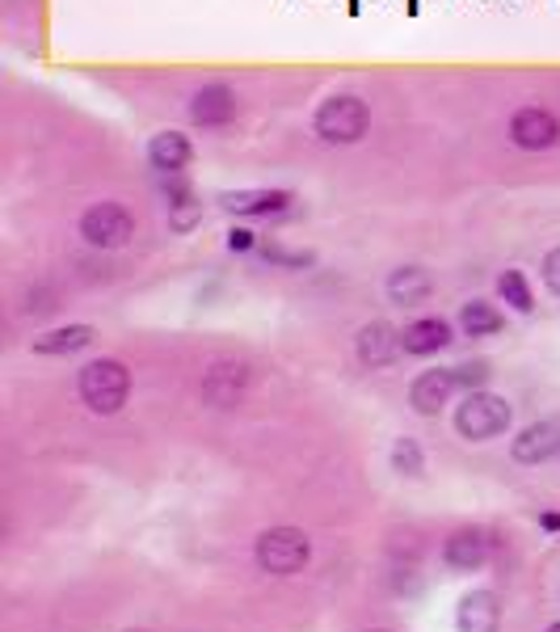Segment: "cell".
Instances as JSON below:
<instances>
[{
	"label": "cell",
	"instance_id": "obj_1",
	"mask_svg": "<svg viewBox=\"0 0 560 632\" xmlns=\"http://www.w3.org/2000/svg\"><path fill=\"white\" fill-rule=\"evenodd\" d=\"M372 131V106L358 94H329L312 110V135L329 148H350Z\"/></svg>",
	"mask_w": 560,
	"mask_h": 632
},
{
	"label": "cell",
	"instance_id": "obj_2",
	"mask_svg": "<svg viewBox=\"0 0 560 632\" xmlns=\"http://www.w3.org/2000/svg\"><path fill=\"white\" fill-rule=\"evenodd\" d=\"M76 392H81L89 413L114 417L126 405V397H131V372H126L123 358H94V363L81 367Z\"/></svg>",
	"mask_w": 560,
	"mask_h": 632
},
{
	"label": "cell",
	"instance_id": "obj_3",
	"mask_svg": "<svg viewBox=\"0 0 560 632\" xmlns=\"http://www.w3.org/2000/svg\"><path fill=\"white\" fill-rule=\"evenodd\" d=\"M76 236L94 253H114L135 241V216H131V207L119 203V198H101V203H89L81 211Z\"/></svg>",
	"mask_w": 560,
	"mask_h": 632
},
{
	"label": "cell",
	"instance_id": "obj_4",
	"mask_svg": "<svg viewBox=\"0 0 560 632\" xmlns=\"http://www.w3.org/2000/svg\"><path fill=\"white\" fill-rule=\"evenodd\" d=\"M510 422H514V405L506 397H498V392H489V388L464 392V401L455 405V430L467 442L498 439V435L510 430Z\"/></svg>",
	"mask_w": 560,
	"mask_h": 632
},
{
	"label": "cell",
	"instance_id": "obj_5",
	"mask_svg": "<svg viewBox=\"0 0 560 632\" xmlns=\"http://www.w3.org/2000/svg\"><path fill=\"white\" fill-rule=\"evenodd\" d=\"M216 207L232 220H282L295 207V190L282 186H253V190H219Z\"/></svg>",
	"mask_w": 560,
	"mask_h": 632
},
{
	"label": "cell",
	"instance_id": "obj_6",
	"mask_svg": "<svg viewBox=\"0 0 560 632\" xmlns=\"http://www.w3.org/2000/svg\"><path fill=\"white\" fill-rule=\"evenodd\" d=\"M312 557V539L300 527H270L257 539V566L275 578H291L308 566Z\"/></svg>",
	"mask_w": 560,
	"mask_h": 632
},
{
	"label": "cell",
	"instance_id": "obj_7",
	"mask_svg": "<svg viewBox=\"0 0 560 632\" xmlns=\"http://www.w3.org/2000/svg\"><path fill=\"white\" fill-rule=\"evenodd\" d=\"M186 114L190 126H198V131H223L241 119V94L228 81H207L190 94Z\"/></svg>",
	"mask_w": 560,
	"mask_h": 632
},
{
	"label": "cell",
	"instance_id": "obj_8",
	"mask_svg": "<svg viewBox=\"0 0 560 632\" xmlns=\"http://www.w3.org/2000/svg\"><path fill=\"white\" fill-rule=\"evenodd\" d=\"M506 139L519 153H552L560 144V119L548 106H519L506 123Z\"/></svg>",
	"mask_w": 560,
	"mask_h": 632
},
{
	"label": "cell",
	"instance_id": "obj_9",
	"mask_svg": "<svg viewBox=\"0 0 560 632\" xmlns=\"http://www.w3.org/2000/svg\"><path fill=\"white\" fill-rule=\"evenodd\" d=\"M455 392H460L455 367H430V372L413 376V384H409V405H413V413H422V417H438V413L455 401Z\"/></svg>",
	"mask_w": 560,
	"mask_h": 632
},
{
	"label": "cell",
	"instance_id": "obj_10",
	"mask_svg": "<svg viewBox=\"0 0 560 632\" xmlns=\"http://www.w3.org/2000/svg\"><path fill=\"white\" fill-rule=\"evenodd\" d=\"M144 160H148L153 178H182L194 165V144L186 131H156L144 148Z\"/></svg>",
	"mask_w": 560,
	"mask_h": 632
},
{
	"label": "cell",
	"instance_id": "obj_11",
	"mask_svg": "<svg viewBox=\"0 0 560 632\" xmlns=\"http://www.w3.org/2000/svg\"><path fill=\"white\" fill-rule=\"evenodd\" d=\"M249 388V367L236 363V358H219L211 363V372L203 376V401L211 410H232Z\"/></svg>",
	"mask_w": 560,
	"mask_h": 632
},
{
	"label": "cell",
	"instance_id": "obj_12",
	"mask_svg": "<svg viewBox=\"0 0 560 632\" xmlns=\"http://www.w3.org/2000/svg\"><path fill=\"white\" fill-rule=\"evenodd\" d=\"M354 354L363 367H392L397 354H401V329H392L388 320H367L358 333H354Z\"/></svg>",
	"mask_w": 560,
	"mask_h": 632
},
{
	"label": "cell",
	"instance_id": "obj_13",
	"mask_svg": "<svg viewBox=\"0 0 560 632\" xmlns=\"http://www.w3.org/2000/svg\"><path fill=\"white\" fill-rule=\"evenodd\" d=\"M455 342V325L442 320V316H417L401 329V350L409 358H430Z\"/></svg>",
	"mask_w": 560,
	"mask_h": 632
},
{
	"label": "cell",
	"instance_id": "obj_14",
	"mask_svg": "<svg viewBox=\"0 0 560 632\" xmlns=\"http://www.w3.org/2000/svg\"><path fill=\"white\" fill-rule=\"evenodd\" d=\"M510 455L519 464H548L552 455H560V417H544V422H531L527 430H519L510 439Z\"/></svg>",
	"mask_w": 560,
	"mask_h": 632
},
{
	"label": "cell",
	"instance_id": "obj_15",
	"mask_svg": "<svg viewBox=\"0 0 560 632\" xmlns=\"http://www.w3.org/2000/svg\"><path fill=\"white\" fill-rule=\"evenodd\" d=\"M388 300L397 304V308H422L430 295H435V275L426 270V266H417V262H401L392 275H388Z\"/></svg>",
	"mask_w": 560,
	"mask_h": 632
},
{
	"label": "cell",
	"instance_id": "obj_16",
	"mask_svg": "<svg viewBox=\"0 0 560 632\" xmlns=\"http://www.w3.org/2000/svg\"><path fill=\"white\" fill-rule=\"evenodd\" d=\"M97 342V329L94 325H60V329H47V333H38L31 338V350L34 354H42V358H63V354H81V350H89Z\"/></svg>",
	"mask_w": 560,
	"mask_h": 632
},
{
	"label": "cell",
	"instance_id": "obj_17",
	"mask_svg": "<svg viewBox=\"0 0 560 632\" xmlns=\"http://www.w3.org/2000/svg\"><path fill=\"white\" fill-rule=\"evenodd\" d=\"M455 629L460 632H498L501 629V607L494 591H472L464 595L460 611H455Z\"/></svg>",
	"mask_w": 560,
	"mask_h": 632
},
{
	"label": "cell",
	"instance_id": "obj_18",
	"mask_svg": "<svg viewBox=\"0 0 560 632\" xmlns=\"http://www.w3.org/2000/svg\"><path fill=\"white\" fill-rule=\"evenodd\" d=\"M442 561L451 569H460V573H472V569H480L489 561V539L480 532H455L447 539V548H442Z\"/></svg>",
	"mask_w": 560,
	"mask_h": 632
},
{
	"label": "cell",
	"instance_id": "obj_19",
	"mask_svg": "<svg viewBox=\"0 0 560 632\" xmlns=\"http://www.w3.org/2000/svg\"><path fill=\"white\" fill-rule=\"evenodd\" d=\"M506 329V316L498 313V304H489V300H467L464 308H460V333L464 338H494Z\"/></svg>",
	"mask_w": 560,
	"mask_h": 632
},
{
	"label": "cell",
	"instance_id": "obj_20",
	"mask_svg": "<svg viewBox=\"0 0 560 632\" xmlns=\"http://www.w3.org/2000/svg\"><path fill=\"white\" fill-rule=\"evenodd\" d=\"M498 300L506 308H514L519 316L535 313V291H531L527 275H523L519 266H510V270H501L498 275Z\"/></svg>",
	"mask_w": 560,
	"mask_h": 632
},
{
	"label": "cell",
	"instance_id": "obj_21",
	"mask_svg": "<svg viewBox=\"0 0 560 632\" xmlns=\"http://www.w3.org/2000/svg\"><path fill=\"white\" fill-rule=\"evenodd\" d=\"M253 257H261L266 266H275V270H308L312 262V253H300V250H282L279 241H261V250L253 253Z\"/></svg>",
	"mask_w": 560,
	"mask_h": 632
},
{
	"label": "cell",
	"instance_id": "obj_22",
	"mask_svg": "<svg viewBox=\"0 0 560 632\" xmlns=\"http://www.w3.org/2000/svg\"><path fill=\"white\" fill-rule=\"evenodd\" d=\"M392 469H397L401 476H422L426 473V455H422L417 439H397L392 442Z\"/></svg>",
	"mask_w": 560,
	"mask_h": 632
},
{
	"label": "cell",
	"instance_id": "obj_23",
	"mask_svg": "<svg viewBox=\"0 0 560 632\" xmlns=\"http://www.w3.org/2000/svg\"><path fill=\"white\" fill-rule=\"evenodd\" d=\"M455 379H460V392H476L494 379V363L489 358H467V363H455Z\"/></svg>",
	"mask_w": 560,
	"mask_h": 632
},
{
	"label": "cell",
	"instance_id": "obj_24",
	"mask_svg": "<svg viewBox=\"0 0 560 632\" xmlns=\"http://www.w3.org/2000/svg\"><path fill=\"white\" fill-rule=\"evenodd\" d=\"M261 241H266V236H261V232H253L245 220L232 223V228H228V236H223L228 253H236V257H253V253L261 250Z\"/></svg>",
	"mask_w": 560,
	"mask_h": 632
},
{
	"label": "cell",
	"instance_id": "obj_25",
	"mask_svg": "<svg viewBox=\"0 0 560 632\" xmlns=\"http://www.w3.org/2000/svg\"><path fill=\"white\" fill-rule=\"evenodd\" d=\"M60 304H56V291L47 283H38L26 291V300H22V313L26 316H47V313H56Z\"/></svg>",
	"mask_w": 560,
	"mask_h": 632
},
{
	"label": "cell",
	"instance_id": "obj_26",
	"mask_svg": "<svg viewBox=\"0 0 560 632\" xmlns=\"http://www.w3.org/2000/svg\"><path fill=\"white\" fill-rule=\"evenodd\" d=\"M539 279H544V287L560 300V245L544 253V262H539Z\"/></svg>",
	"mask_w": 560,
	"mask_h": 632
},
{
	"label": "cell",
	"instance_id": "obj_27",
	"mask_svg": "<svg viewBox=\"0 0 560 632\" xmlns=\"http://www.w3.org/2000/svg\"><path fill=\"white\" fill-rule=\"evenodd\" d=\"M539 527L544 532H560V514H539Z\"/></svg>",
	"mask_w": 560,
	"mask_h": 632
},
{
	"label": "cell",
	"instance_id": "obj_28",
	"mask_svg": "<svg viewBox=\"0 0 560 632\" xmlns=\"http://www.w3.org/2000/svg\"><path fill=\"white\" fill-rule=\"evenodd\" d=\"M548 632H560V620H557V624H552V629H548Z\"/></svg>",
	"mask_w": 560,
	"mask_h": 632
}]
</instances>
